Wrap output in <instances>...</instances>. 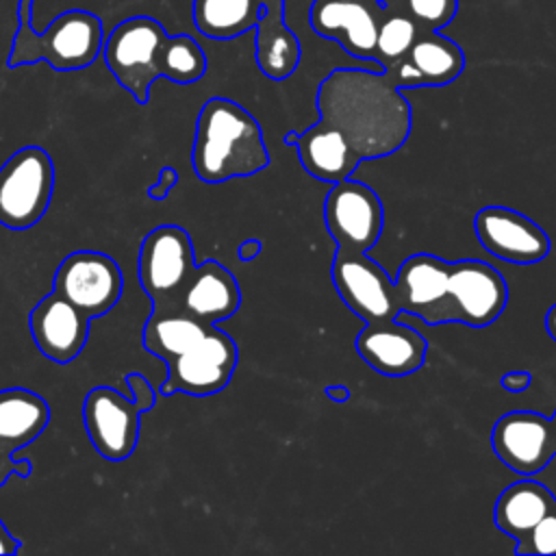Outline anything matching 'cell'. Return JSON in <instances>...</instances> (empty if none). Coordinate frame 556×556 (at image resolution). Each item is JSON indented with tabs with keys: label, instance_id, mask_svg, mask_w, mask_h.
<instances>
[{
	"label": "cell",
	"instance_id": "cell-3",
	"mask_svg": "<svg viewBox=\"0 0 556 556\" xmlns=\"http://www.w3.org/2000/svg\"><path fill=\"white\" fill-rule=\"evenodd\" d=\"M193 169L204 182L252 176L269 165L263 130L252 113L228 98H211L195 122Z\"/></svg>",
	"mask_w": 556,
	"mask_h": 556
},
{
	"label": "cell",
	"instance_id": "cell-15",
	"mask_svg": "<svg viewBox=\"0 0 556 556\" xmlns=\"http://www.w3.org/2000/svg\"><path fill=\"white\" fill-rule=\"evenodd\" d=\"M447 293L458 324L482 328L493 324L508 300V287L502 274L482 261L450 263Z\"/></svg>",
	"mask_w": 556,
	"mask_h": 556
},
{
	"label": "cell",
	"instance_id": "cell-5",
	"mask_svg": "<svg viewBox=\"0 0 556 556\" xmlns=\"http://www.w3.org/2000/svg\"><path fill=\"white\" fill-rule=\"evenodd\" d=\"M54 191V163L39 146L13 152L0 167V224L28 230L48 211Z\"/></svg>",
	"mask_w": 556,
	"mask_h": 556
},
{
	"label": "cell",
	"instance_id": "cell-18",
	"mask_svg": "<svg viewBox=\"0 0 556 556\" xmlns=\"http://www.w3.org/2000/svg\"><path fill=\"white\" fill-rule=\"evenodd\" d=\"M28 328L46 358L54 363H70L87 343L89 317L52 291L30 311Z\"/></svg>",
	"mask_w": 556,
	"mask_h": 556
},
{
	"label": "cell",
	"instance_id": "cell-36",
	"mask_svg": "<svg viewBox=\"0 0 556 556\" xmlns=\"http://www.w3.org/2000/svg\"><path fill=\"white\" fill-rule=\"evenodd\" d=\"M545 330H547V334L556 341V304L549 306V311H547V315H545Z\"/></svg>",
	"mask_w": 556,
	"mask_h": 556
},
{
	"label": "cell",
	"instance_id": "cell-6",
	"mask_svg": "<svg viewBox=\"0 0 556 556\" xmlns=\"http://www.w3.org/2000/svg\"><path fill=\"white\" fill-rule=\"evenodd\" d=\"M195 269V254L189 235L174 224L150 230L139 248L137 274L152 311L176 308V302Z\"/></svg>",
	"mask_w": 556,
	"mask_h": 556
},
{
	"label": "cell",
	"instance_id": "cell-29",
	"mask_svg": "<svg viewBox=\"0 0 556 556\" xmlns=\"http://www.w3.org/2000/svg\"><path fill=\"white\" fill-rule=\"evenodd\" d=\"M124 380H126V384H128V389H130V400L139 406V410H141V413L150 410V408L154 406V402H156V393H154L152 384L148 382V378H146L143 374L132 371V374H128Z\"/></svg>",
	"mask_w": 556,
	"mask_h": 556
},
{
	"label": "cell",
	"instance_id": "cell-33",
	"mask_svg": "<svg viewBox=\"0 0 556 556\" xmlns=\"http://www.w3.org/2000/svg\"><path fill=\"white\" fill-rule=\"evenodd\" d=\"M20 549V543L11 536L7 526L0 521V554H15Z\"/></svg>",
	"mask_w": 556,
	"mask_h": 556
},
{
	"label": "cell",
	"instance_id": "cell-11",
	"mask_svg": "<svg viewBox=\"0 0 556 556\" xmlns=\"http://www.w3.org/2000/svg\"><path fill=\"white\" fill-rule=\"evenodd\" d=\"M139 406L111 387H93L83 402V424L96 452L106 460H124L139 439Z\"/></svg>",
	"mask_w": 556,
	"mask_h": 556
},
{
	"label": "cell",
	"instance_id": "cell-1",
	"mask_svg": "<svg viewBox=\"0 0 556 556\" xmlns=\"http://www.w3.org/2000/svg\"><path fill=\"white\" fill-rule=\"evenodd\" d=\"M315 106L358 161L389 156L410 135V104L382 70H332L317 87Z\"/></svg>",
	"mask_w": 556,
	"mask_h": 556
},
{
	"label": "cell",
	"instance_id": "cell-4",
	"mask_svg": "<svg viewBox=\"0 0 556 556\" xmlns=\"http://www.w3.org/2000/svg\"><path fill=\"white\" fill-rule=\"evenodd\" d=\"M35 0H17V30L9 52V67L46 61L56 72L91 65L102 52V22L98 15L70 9L56 15L43 33L33 28Z\"/></svg>",
	"mask_w": 556,
	"mask_h": 556
},
{
	"label": "cell",
	"instance_id": "cell-26",
	"mask_svg": "<svg viewBox=\"0 0 556 556\" xmlns=\"http://www.w3.org/2000/svg\"><path fill=\"white\" fill-rule=\"evenodd\" d=\"M419 33H421L419 26L410 17L384 7L382 20H380L378 33H376V46H374L371 61H376L380 65V70H391L397 61H402L408 54V50L415 43Z\"/></svg>",
	"mask_w": 556,
	"mask_h": 556
},
{
	"label": "cell",
	"instance_id": "cell-22",
	"mask_svg": "<svg viewBox=\"0 0 556 556\" xmlns=\"http://www.w3.org/2000/svg\"><path fill=\"white\" fill-rule=\"evenodd\" d=\"M552 508H556V495L547 486L528 476L523 480L508 484L500 493L493 508V519L504 534L517 541L534 523H539Z\"/></svg>",
	"mask_w": 556,
	"mask_h": 556
},
{
	"label": "cell",
	"instance_id": "cell-35",
	"mask_svg": "<svg viewBox=\"0 0 556 556\" xmlns=\"http://www.w3.org/2000/svg\"><path fill=\"white\" fill-rule=\"evenodd\" d=\"M261 17H285V0H263V13Z\"/></svg>",
	"mask_w": 556,
	"mask_h": 556
},
{
	"label": "cell",
	"instance_id": "cell-24",
	"mask_svg": "<svg viewBox=\"0 0 556 556\" xmlns=\"http://www.w3.org/2000/svg\"><path fill=\"white\" fill-rule=\"evenodd\" d=\"M208 328V324L180 308L152 311L143 326V345L150 354L167 363L198 343Z\"/></svg>",
	"mask_w": 556,
	"mask_h": 556
},
{
	"label": "cell",
	"instance_id": "cell-37",
	"mask_svg": "<svg viewBox=\"0 0 556 556\" xmlns=\"http://www.w3.org/2000/svg\"><path fill=\"white\" fill-rule=\"evenodd\" d=\"M549 426H552V434H554V445H556V410H554V415L549 417Z\"/></svg>",
	"mask_w": 556,
	"mask_h": 556
},
{
	"label": "cell",
	"instance_id": "cell-27",
	"mask_svg": "<svg viewBox=\"0 0 556 556\" xmlns=\"http://www.w3.org/2000/svg\"><path fill=\"white\" fill-rule=\"evenodd\" d=\"M382 7L393 9L410 17L419 30H441L445 28L456 11L458 0H380Z\"/></svg>",
	"mask_w": 556,
	"mask_h": 556
},
{
	"label": "cell",
	"instance_id": "cell-34",
	"mask_svg": "<svg viewBox=\"0 0 556 556\" xmlns=\"http://www.w3.org/2000/svg\"><path fill=\"white\" fill-rule=\"evenodd\" d=\"M324 393H326L328 400H332L337 404H345L350 400V389L345 384H328L324 389Z\"/></svg>",
	"mask_w": 556,
	"mask_h": 556
},
{
	"label": "cell",
	"instance_id": "cell-13",
	"mask_svg": "<svg viewBox=\"0 0 556 556\" xmlns=\"http://www.w3.org/2000/svg\"><path fill=\"white\" fill-rule=\"evenodd\" d=\"M491 447L515 473H539L556 456L549 417L532 410H513L502 415L491 430Z\"/></svg>",
	"mask_w": 556,
	"mask_h": 556
},
{
	"label": "cell",
	"instance_id": "cell-31",
	"mask_svg": "<svg viewBox=\"0 0 556 556\" xmlns=\"http://www.w3.org/2000/svg\"><path fill=\"white\" fill-rule=\"evenodd\" d=\"M532 382V374L530 371H506L500 380V384L510 391V393H519V391H526Z\"/></svg>",
	"mask_w": 556,
	"mask_h": 556
},
{
	"label": "cell",
	"instance_id": "cell-23",
	"mask_svg": "<svg viewBox=\"0 0 556 556\" xmlns=\"http://www.w3.org/2000/svg\"><path fill=\"white\" fill-rule=\"evenodd\" d=\"M419 87H443L465 70V52L439 30H421L404 56Z\"/></svg>",
	"mask_w": 556,
	"mask_h": 556
},
{
	"label": "cell",
	"instance_id": "cell-30",
	"mask_svg": "<svg viewBox=\"0 0 556 556\" xmlns=\"http://www.w3.org/2000/svg\"><path fill=\"white\" fill-rule=\"evenodd\" d=\"M176 182H178V172L167 165V167L161 169L159 180L148 189V195H150L152 200H163V198L174 189Z\"/></svg>",
	"mask_w": 556,
	"mask_h": 556
},
{
	"label": "cell",
	"instance_id": "cell-17",
	"mask_svg": "<svg viewBox=\"0 0 556 556\" xmlns=\"http://www.w3.org/2000/svg\"><path fill=\"white\" fill-rule=\"evenodd\" d=\"M356 352L382 376H408L417 371L428 352L426 339L410 326L395 319L365 324L356 334Z\"/></svg>",
	"mask_w": 556,
	"mask_h": 556
},
{
	"label": "cell",
	"instance_id": "cell-19",
	"mask_svg": "<svg viewBox=\"0 0 556 556\" xmlns=\"http://www.w3.org/2000/svg\"><path fill=\"white\" fill-rule=\"evenodd\" d=\"M239 304L241 291L235 276L217 261H204L202 265H195L176 302V308L208 326H215L217 321L232 317Z\"/></svg>",
	"mask_w": 556,
	"mask_h": 556
},
{
	"label": "cell",
	"instance_id": "cell-25",
	"mask_svg": "<svg viewBox=\"0 0 556 556\" xmlns=\"http://www.w3.org/2000/svg\"><path fill=\"white\" fill-rule=\"evenodd\" d=\"M263 0H193V24L208 39H235L254 30Z\"/></svg>",
	"mask_w": 556,
	"mask_h": 556
},
{
	"label": "cell",
	"instance_id": "cell-8",
	"mask_svg": "<svg viewBox=\"0 0 556 556\" xmlns=\"http://www.w3.org/2000/svg\"><path fill=\"white\" fill-rule=\"evenodd\" d=\"M235 367L237 343L224 330L211 326L198 343L167 361V376L161 384V393L213 395L230 382Z\"/></svg>",
	"mask_w": 556,
	"mask_h": 556
},
{
	"label": "cell",
	"instance_id": "cell-10",
	"mask_svg": "<svg viewBox=\"0 0 556 556\" xmlns=\"http://www.w3.org/2000/svg\"><path fill=\"white\" fill-rule=\"evenodd\" d=\"M332 285L348 308L365 324L389 321L400 313L393 280L367 252L337 250L332 258Z\"/></svg>",
	"mask_w": 556,
	"mask_h": 556
},
{
	"label": "cell",
	"instance_id": "cell-14",
	"mask_svg": "<svg viewBox=\"0 0 556 556\" xmlns=\"http://www.w3.org/2000/svg\"><path fill=\"white\" fill-rule=\"evenodd\" d=\"M473 230L482 248L515 265H534L549 252L547 232L519 211L508 206H484L473 217Z\"/></svg>",
	"mask_w": 556,
	"mask_h": 556
},
{
	"label": "cell",
	"instance_id": "cell-12",
	"mask_svg": "<svg viewBox=\"0 0 556 556\" xmlns=\"http://www.w3.org/2000/svg\"><path fill=\"white\" fill-rule=\"evenodd\" d=\"M447 285L450 263L426 252L408 256L393 278L400 311H408L430 326L456 321Z\"/></svg>",
	"mask_w": 556,
	"mask_h": 556
},
{
	"label": "cell",
	"instance_id": "cell-28",
	"mask_svg": "<svg viewBox=\"0 0 556 556\" xmlns=\"http://www.w3.org/2000/svg\"><path fill=\"white\" fill-rule=\"evenodd\" d=\"M519 556H556V508L515 541Z\"/></svg>",
	"mask_w": 556,
	"mask_h": 556
},
{
	"label": "cell",
	"instance_id": "cell-20",
	"mask_svg": "<svg viewBox=\"0 0 556 556\" xmlns=\"http://www.w3.org/2000/svg\"><path fill=\"white\" fill-rule=\"evenodd\" d=\"M282 141L298 148L300 163L311 176L330 185L350 178L361 163L345 139L324 122H317L304 132L291 130Z\"/></svg>",
	"mask_w": 556,
	"mask_h": 556
},
{
	"label": "cell",
	"instance_id": "cell-16",
	"mask_svg": "<svg viewBox=\"0 0 556 556\" xmlns=\"http://www.w3.org/2000/svg\"><path fill=\"white\" fill-rule=\"evenodd\" d=\"M382 13L380 0H313L308 17L319 37L337 41L356 59L371 61Z\"/></svg>",
	"mask_w": 556,
	"mask_h": 556
},
{
	"label": "cell",
	"instance_id": "cell-2",
	"mask_svg": "<svg viewBox=\"0 0 556 556\" xmlns=\"http://www.w3.org/2000/svg\"><path fill=\"white\" fill-rule=\"evenodd\" d=\"M104 63L115 80L146 104L150 87L165 76L178 85L195 83L206 72V56L189 35H167L163 24L150 15L119 22L102 43Z\"/></svg>",
	"mask_w": 556,
	"mask_h": 556
},
{
	"label": "cell",
	"instance_id": "cell-32",
	"mask_svg": "<svg viewBox=\"0 0 556 556\" xmlns=\"http://www.w3.org/2000/svg\"><path fill=\"white\" fill-rule=\"evenodd\" d=\"M258 254H261V241H258V239H245V241L239 243V248H237V256H239V261H243V263L254 261Z\"/></svg>",
	"mask_w": 556,
	"mask_h": 556
},
{
	"label": "cell",
	"instance_id": "cell-9",
	"mask_svg": "<svg viewBox=\"0 0 556 556\" xmlns=\"http://www.w3.org/2000/svg\"><path fill=\"white\" fill-rule=\"evenodd\" d=\"M122 289V269L109 254L96 250L67 254L54 274L52 287V291L72 302L89 319L109 313L117 304Z\"/></svg>",
	"mask_w": 556,
	"mask_h": 556
},
{
	"label": "cell",
	"instance_id": "cell-21",
	"mask_svg": "<svg viewBox=\"0 0 556 556\" xmlns=\"http://www.w3.org/2000/svg\"><path fill=\"white\" fill-rule=\"evenodd\" d=\"M50 408L46 400L22 387L0 391V450L13 456L15 450L35 441L48 426Z\"/></svg>",
	"mask_w": 556,
	"mask_h": 556
},
{
	"label": "cell",
	"instance_id": "cell-7",
	"mask_svg": "<svg viewBox=\"0 0 556 556\" xmlns=\"http://www.w3.org/2000/svg\"><path fill=\"white\" fill-rule=\"evenodd\" d=\"M324 222L337 250L369 252L382 235L384 213L371 187L345 178L332 182L324 202Z\"/></svg>",
	"mask_w": 556,
	"mask_h": 556
}]
</instances>
